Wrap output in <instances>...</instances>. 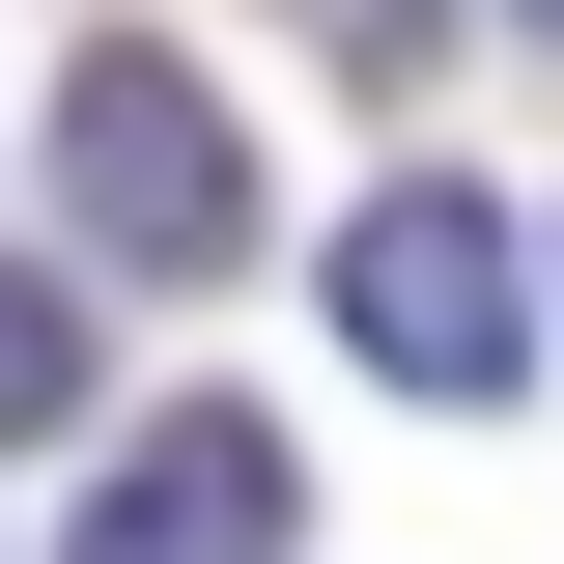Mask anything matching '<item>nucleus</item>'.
Instances as JSON below:
<instances>
[{"label": "nucleus", "mask_w": 564, "mask_h": 564, "mask_svg": "<svg viewBox=\"0 0 564 564\" xmlns=\"http://www.w3.org/2000/svg\"><path fill=\"white\" fill-rule=\"evenodd\" d=\"M57 198H85L113 282H226V254H254V113H226L198 57L85 29V57H57Z\"/></svg>", "instance_id": "nucleus-1"}, {"label": "nucleus", "mask_w": 564, "mask_h": 564, "mask_svg": "<svg viewBox=\"0 0 564 564\" xmlns=\"http://www.w3.org/2000/svg\"><path fill=\"white\" fill-rule=\"evenodd\" d=\"M339 339L395 367V395H508V367H536V226L452 198V170H395V198L339 226Z\"/></svg>", "instance_id": "nucleus-2"}, {"label": "nucleus", "mask_w": 564, "mask_h": 564, "mask_svg": "<svg viewBox=\"0 0 564 564\" xmlns=\"http://www.w3.org/2000/svg\"><path fill=\"white\" fill-rule=\"evenodd\" d=\"M282 508H311V452H282L254 395H170L113 452V508H85V564H282Z\"/></svg>", "instance_id": "nucleus-3"}, {"label": "nucleus", "mask_w": 564, "mask_h": 564, "mask_svg": "<svg viewBox=\"0 0 564 564\" xmlns=\"http://www.w3.org/2000/svg\"><path fill=\"white\" fill-rule=\"evenodd\" d=\"M113 395V339H85V282L57 254H0V423H85Z\"/></svg>", "instance_id": "nucleus-4"}, {"label": "nucleus", "mask_w": 564, "mask_h": 564, "mask_svg": "<svg viewBox=\"0 0 564 564\" xmlns=\"http://www.w3.org/2000/svg\"><path fill=\"white\" fill-rule=\"evenodd\" d=\"M311 29H339V57H395V29H423V0H311Z\"/></svg>", "instance_id": "nucleus-5"}, {"label": "nucleus", "mask_w": 564, "mask_h": 564, "mask_svg": "<svg viewBox=\"0 0 564 564\" xmlns=\"http://www.w3.org/2000/svg\"><path fill=\"white\" fill-rule=\"evenodd\" d=\"M508 29H564V0H508Z\"/></svg>", "instance_id": "nucleus-6"}]
</instances>
